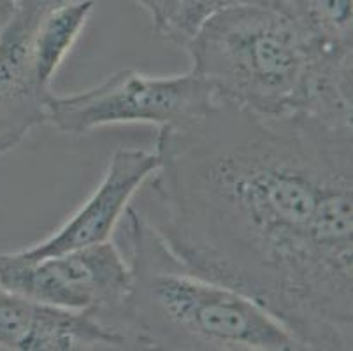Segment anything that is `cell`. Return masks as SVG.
I'll return each mask as SVG.
<instances>
[{"label": "cell", "instance_id": "1", "mask_svg": "<svg viewBox=\"0 0 353 351\" xmlns=\"http://www.w3.org/2000/svg\"><path fill=\"white\" fill-rule=\"evenodd\" d=\"M143 212L188 269L246 295L303 350H353V125L218 99L159 128Z\"/></svg>", "mask_w": 353, "mask_h": 351}, {"label": "cell", "instance_id": "2", "mask_svg": "<svg viewBox=\"0 0 353 351\" xmlns=\"http://www.w3.org/2000/svg\"><path fill=\"white\" fill-rule=\"evenodd\" d=\"M130 290L123 328L134 350L304 351L256 302L197 274L132 204L123 214Z\"/></svg>", "mask_w": 353, "mask_h": 351}, {"label": "cell", "instance_id": "3", "mask_svg": "<svg viewBox=\"0 0 353 351\" xmlns=\"http://www.w3.org/2000/svg\"><path fill=\"white\" fill-rule=\"evenodd\" d=\"M218 99L264 116L303 114L322 50L285 0L223 9L183 46Z\"/></svg>", "mask_w": 353, "mask_h": 351}, {"label": "cell", "instance_id": "4", "mask_svg": "<svg viewBox=\"0 0 353 351\" xmlns=\"http://www.w3.org/2000/svg\"><path fill=\"white\" fill-rule=\"evenodd\" d=\"M218 97L194 70L148 76L125 69L85 92L48 99V123L69 135L121 123L179 125L206 114Z\"/></svg>", "mask_w": 353, "mask_h": 351}, {"label": "cell", "instance_id": "5", "mask_svg": "<svg viewBox=\"0 0 353 351\" xmlns=\"http://www.w3.org/2000/svg\"><path fill=\"white\" fill-rule=\"evenodd\" d=\"M0 286L32 301L94 313L127 337L123 318L130 267L113 239L43 259H25L18 251L0 253Z\"/></svg>", "mask_w": 353, "mask_h": 351}, {"label": "cell", "instance_id": "6", "mask_svg": "<svg viewBox=\"0 0 353 351\" xmlns=\"http://www.w3.org/2000/svg\"><path fill=\"white\" fill-rule=\"evenodd\" d=\"M157 167L155 150L121 148L114 151L92 195L50 236L18 253L25 259H43L109 241L132 197L152 178Z\"/></svg>", "mask_w": 353, "mask_h": 351}, {"label": "cell", "instance_id": "7", "mask_svg": "<svg viewBox=\"0 0 353 351\" xmlns=\"http://www.w3.org/2000/svg\"><path fill=\"white\" fill-rule=\"evenodd\" d=\"M53 0H18L0 32V154L14 150L39 125L48 123V99L32 57V32Z\"/></svg>", "mask_w": 353, "mask_h": 351}, {"label": "cell", "instance_id": "8", "mask_svg": "<svg viewBox=\"0 0 353 351\" xmlns=\"http://www.w3.org/2000/svg\"><path fill=\"white\" fill-rule=\"evenodd\" d=\"M0 350L97 351L132 346L94 313L32 301L0 286Z\"/></svg>", "mask_w": 353, "mask_h": 351}, {"label": "cell", "instance_id": "9", "mask_svg": "<svg viewBox=\"0 0 353 351\" xmlns=\"http://www.w3.org/2000/svg\"><path fill=\"white\" fill-rule=\"evenodd\" d=\"M94 0H53L32 32V57L41 86L51 90L54 74L94 12Z\"/></svg>", "mask_w": 353, "mask_h": 351}, {"label": "cell", "instance_id": "10", "mask_svg": "<svg viewBox=\"0 0 353 351\" xmlns=\"http://www.w3.org/2000/svg\"><path fill=\"white\" fill-rule=\"evenodd\" d=\"M323 50L353 53V0H285Z\"/></svg>", "mask_w": 353, "mask_h": 351}, {"label": "cell", "instance_id": "11", "mask_svg": "<svg viewBox=\"0 0 353 351\" xmlns=\"http://www.w3.org/2000/svg\"><path fill=\"white\" fill-rule=\"evenodd\" d=\"M278 2H281V0H181V14H179L174 44L181 48L185 46L188 39L210 16L216 14L223 9L250 4H278Z\"/></svg>", "mask_w": 353, "mask_h": 351}, {"label": "cell", "instance_id": "12", "mask_svg": "<svg viewBox=\"0 0 353 351\" xmlns=\"http://www.w3.org/2000/svg\"><path fill=\"white\" fill-rule=\"evenodd\" d=\"M130 2L150 16L157 34L174 43L179 14H181V0H130Z\"/></svg>", "mask_w": 353, "mask_h": 351}, {"label": "cell", "instance_id": "13", "mask_svg": "<svg viewBox=\"0 0 353 351\" xmlns=\"http://www.w3.org/2000/svg\"><path fill=\"white\" fill-rule=\"evenodd\" d=\"M16 9L14 0H0V32L4 30L8 21L11 19L12 12Z\"/></svg>", "mask_w": 353, "mask_h": 351}, {"label": "cell", "instance_id": "14", "mask_svg": "<svg viewBox=\"0 0 353 351\" xmlns=\"http://www.w3.org/2000/svg\"><path fill=\"white\" fill-rule=\"evenodd\" d=\"M14 2H18V0H14Z\"/></svg>", "mask_w": 353, "mask_h": 351}]
</instances>
